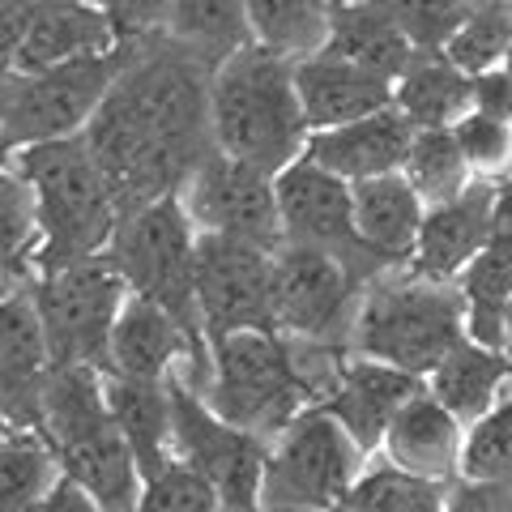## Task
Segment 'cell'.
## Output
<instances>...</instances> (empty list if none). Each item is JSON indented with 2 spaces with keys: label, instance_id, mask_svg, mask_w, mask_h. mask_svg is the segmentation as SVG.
I'll return each instance as SVG.
<instances>
[{
  "label": "cell",
  "instance_id": "1",
  "mask_svg": "<svg viewBox=\"0 0 512 512\" xmlns=\"http://www.w3.org/2000/svg\"><path fill=\"white\" fill-rule=\"evenodd\" d=\"M86 150L124 210L180 192L210 141V69L163 35L124 43L99 111L82 128Z\"/></svg>",
  "mask_w": 512,
  "mask_h": 512
},
{
  "label": "cell",
  "instance_id": "2",
  "mask_svg": "<svg viewBox=\"0 0 512 512\" xmlns=\"http://www.w3.org/2000/svg\"><path fill=\"white\" fill-rule=\"evenodd\" d=\"M210 141L214 150L278 175L308 146L295 94V60L261 43L239 47L210 69Z\"/></svg>",
  "mask_w": 512,
  "mask_h": 512
},
{
  "label": "cell",
  "instance_id": "3",
  "mask_svg": "<svg viewBox=\"0 0 512 512\" xmlns=\"http://www.w3.org/2000/svg\"><path fill=\"white\" fill-rule=\"evenodd\" d=\"M35 431L52 444L60 474L73 478L99 504V512L137 508L141 470L116 423H111L103 372H94V367H52Z\"/></svg>",
  "mask_w": 512,
  "mask_h": 512
},
{
  "label": "cell",
  "instance_id": "4",
  "mask_svg": "<svg viewBox=\"0 0 512 512\" xmlns=\"http://www.w3.org/2000/svg\"><path fill=\"white\" fill-rule=\"evenodd\" d=\"M26 175L39 214V269L99 256L120 222V201L82 133L5 154Z\"/></svg>",
  "mask_w": 512,
  "mask_h": 512
},
{
  "label": "cell",
  "instance_id": "5",
  "mask_svg": "<svg viewBox=\"0 0 512 512\" xmlns=\"http://www.w3.org/2000/svg\"><path fill=\"white\" fill-rule=\"evenodd\" d=\"M461 338H466V303L457 282H431L402 265L363 286L350 355L380 359L423 380Z\"/></svg>",
  "mask_w": 512,
  "mask_h": 512
},
{
  "label": "cell",
  "instance_id": "6",
  "mask_svg": "<svg viewBox=\"0 0 512 512\" xmlns=\"http://www.w3.org/2000/svg\"><path fill=\"white\" fill-rule=\"evenodd\" d=\"M197 393L218 419L252 431L265 444L303 406H312L295 346L278 329H239L210 338V367Z\"/></svg>",
  "mask_w": 512,
  "mask_h": 512
},
{
  "label": "cell",
  "instance_id": "7",
  "mask_svg": "<svg viewBox=\"0 0 512 512\" xmlns=\"http://www.w3.org/2000/svg\"><path fill=\"white\" fill-rule=\"evenodd\" d=\"M192 248H197V227L188 222L180 197L171 192V197L124 210L103 256L120 274L128 295L158 303L163 312L180 320L192 338L205 342L197 291H192Z\"/></svg>",
  "mask_w": 512,
  "mask_h": 512
},
{
  "label": "cell",
  "instance_id": "8",
  "mask_svg": "<svg viewBox=\"0 0 512 512\" xmlns=\"http://www.w3.org/2000/svg\"><path fill=\"white\" fill-rule=\"evenodd\" d=\"M372 457L325 406H303L265 448L256 504L265 512H333Z\"/></svg>",
  "mask_w": 512,
  "mask_h": 512
},
{
  "label": "cell",
  "instance_id": "9",
  "mask_svg": "<svg viewBox=\"0 0 512 512\" xmlns=\"http://www.w3.org/2000/svg\"><path fill=\"white\" fill-rule=\"evenodd\" d=\"M124 282L107 265V256H82L69 265L39 269L30 278V299H35L39 325L56 367H107L111 325L124 303Z\"/></svg>",
  "mask_w": 512,
  "mask_h": 512
},
{
  "label": "cell",
  "instance_id": "10",
  "mask_svg": "<svg viewBox=\"0 0 512 512\" xmlns=\"http://www.w3.org/2000/svg\"><path fill=\"white\" fill-rule=\"evenodd\" d=\"M120 60H124V43L103 56L64 60L35 73H13L5 124H0V158L22 146L82 133L90 116L99 111L103 94L116 82Z\"/></svg>",
  "mask_w": 512,
  "mask_h": 512
},
{
  "label": "cell",
  "instance_id": "11",
  "mask_svg": "<svg viewBox=\"0 0 512 512\" xmlns=\"http://www.w3.org/2000/svg\"><path fill=\"white\" fill-rule=\"evenodd\" d=\"M363 299V282L329 252L278 244L274 248V286H269V308L274 329L286 338L325 342L350 350V329Z\"/></svg>",
  "mask_w": 512,
  "mask_h": 512
},
{
  "label": "cell",
  "instance_id": "12",
  "mask_svg": "<svg viewBox=\"0 0 512 512\" xmlns=\"http://www.w3.org/2000/svg\"><path fill=\"white\" fill-rule=\"evenodd\" d=\"M274 201H278L282 244H299V248L338 256L363 286L393 269V265H384L376 252H367L359 244L355 214H350V184L342 175L312 163L308 154H299L295 163H286L274 175Z\"/></svg>",
  "mask_w": 512,
  "mask_h": 512
},
{
  "label": "cell",
  "instance_id": "13",
  "mask_svg": "<svg viewBox=\"0 0 512 512\" xmlns=\"http://www.w3.org/2000/svg\"><path fill=\"white\" fill-rule=\"evenodd\" d=\"M167 402H171V457L192 474H201L214 487L218 504L256 500L269 444L244 427L218 419L205 406V397L175 372L167 376Z\"/></svg>",
  "mask_w": 512,
  "mask_h": 512
},
{
  "label": "cell",
  "instance_id": "14",
  "mask_svg": "<svg viewBox=\"0 0 512 512\" xmlns=\"http://www.w3.org/2000/svg\"><path fill=\"white\" fill-rule=\"evenodd\" d=\"M269 286H274V248L197 231L192 291H197L205 342L239 329H274Z\"/></svg>",
  "mask_w": 512,
  "mask_h": 512
},
{
  "label": "cell",
  "instance_id": "15",
  "mask_svg": "<svg viewBox=\"0 0 512 512\" xmlns=\"http://www.w3.org/2000/svg\"><path fill=\"white\" fill-rule=\"evenodd\" d=\"M175 197H180L184 214L197 231L248 239V244H261V248L282 244L274 175L252 163H239V158L222 154L214 146L197 158V167L184 175Z\"/></svg>",
  "mask_w": 512,
  "mask_h": 512
},
{
  "label": "cell",
  "instance_id": "16",
  "mask_svg": "<svg viewBox=\"0 0 512 512\" xmlns=\"http://www.w3.org/2000/svg\"><path fill=\"white\" fill-rule=\"evenodd\" d=\"M205 367H210V346L197 342L192 333L163 312L150 299L124 295L120 316L111 325V346H107V367L116 376H137V380H167L171 372L192 389H201Z\"/></svg>",
  "mask_w": 512,
  "mask_h": 512
},
{
  "label": "cell",
  "instance_id": "17",
  "mask_svg": "<svg viewBox=\"0 0 512 512\" xmlns=\"http://www.w3.org/2000/svg\"><path fill=\"white\" fill-rule=\"evenodd\" d=\"M52 367L30 282L0 291V414L9 427H39Z\"/></svg>",
  "mask_w": 512,
  "mask_h": 512
},
{
  "label": "cell",
  "instance_id": "18",
  "mask_svg": "<svg viewBox=\"0 0 512 512\" xmlns=\"http://www.w3.org/2000/svg\"><path fill=\"white\" fill-rule=\"evenodd\" d=\"M491 214H495V180L474 175L457 197L423 210L406 269L431 282H457L461 269L474 261V252L487 244Z\"/></svg>",
  "mask_w": 512,
  "mask_h": 512
},
{
  "label": "cell",
  "instance_id": "19",
  "mask_svg": "<svg viewBox=\"0 0 512 512\" xmlns=\"http://www.w3.org/2000/svg\"><path fill=\"white\" fill-rule=\"evenodd\" d=\"M120 35L99 0H30L26 35L13 56V73L52 69L64 60L116 52Z\"/></svg>",
  "mask_w": 512,
  "mask_h": 512
},
{
  "label": "cell",
  "instance_id": "20",
  "mask_svg": "<svg viewBox=\"0 0 512 512\" xmlns=\"http://www.w3.org/2000/svg\"><path fill=\"white\" fill-rule=\"evenodd\" d=\"M419 389H423L419 376L397 372V367L367 359V355H346L333 389L325 393V402H316V406H325L333 419L342 423L346 436L363 448V457H376L389 419L402 410L406 397Z\"/></svg>",
  "mask_w": 512,
  "mask_h": 512
},
{
  "label": "cell",
  "instance_id": "21",
  "mask_svg": "<svg viewBox=\"0 0 512 512\" xmlns=\"http://www.w3.org/2000/svg\"><path fill=\"white\" fill-rule=\"evenodd\" d=\"M295 94L303 120H308V133H320V128H338L389 107L393 82L320 47V52L295 60Z\"/></svg>",
  "mask_w": 512,
  "mask_h": 512
},
{
  "label": "cell",
  "instance_id": "22",
  "mask_svg": "<svg viewBox=\"0 0 512 512\" xmlns=\"http://www.w3.org/2000/svg\"><path fill=\"white\" fill-rule=\"evenodd\" d=\"M461 440H466V427L427 389H419L389 419L376 453L406 474L431 478V483H453L461 474Z\"/></svg>",
  "mask_w": 512,
  "mask_h": 512
},
{
  "label": "cell",
  "instance_id": "23",
  "mask_svg": "<svg viewBox=\"0 0 512 512\" xmlns=\"http://www.w3.org/2000/svg\"><path fill=\"white\" fill-rule=\"evenodd\" d=\"M410 137H414V124L389 103V107L372 111V116H359L350 124L308 133L303 154H308L312 163H320L325 171L342 175L346 184H355V180H372V175L402 171Z\"/></svg>",
  "mask_w": 512,
  "mask_h": 512
},
{
  "label": "cell",
  "instance_id": "24",
  "mask_svg": "<svg viewBox=\"0 0 512 512\" xmlns=\"http://www.w3.org/2000/svg\"><path fill=\"white\" fill-rule=\"evenodd\" d=\"M427 205L419 192L406 184L402 171L372 175V180L350 184V214H355V235L367 252H376L384 265H406L414 252V235H419Z\"/></svg>",
  "mask_w": 512,
  "mask_h": 512
},
{
  "label": "cell",
  "instance_id": "25",
  "mask_svg": "<svg viewBox=\"0 0 512 512\" xmlns=\"http://www.w3.org/2000/svg\"><path fill=\"white\" fill-rule=\"evenodd\" d=\"M423 389L436 397L461 427H470L512 389V359L495 346H478L470 338H461L423 376Z\"/></svg>",
  "mask_w": 512,
  "mask_h": 512
},
{
  "label": "cell",
  "instance_id": "26",
  "mask_svg": "<svg viewBox=\"0 0 512 512\" xmlns=\"http://www.w3.org/2000/svg\"><path fill=\"white\" fill-rule=\"evenodd\" d=\"M103 397L111 410V423L124 436L133 453L141 483L154 478L163 466H171V402H167V380H137L103 372Z\"/></svg>",
  "mask_w": 512,
  "mask_h": 512
},
{
  "label": "cell",
  "instance_id": "27",
  "mask_svg": "<svg viewBox=\"0 0 512 512\" xmlns=\"http://www.w3.org/2000/svg\"><path fill=\"white\" fill-rule=\"evenodd\" d=\"M325 52L393 82L406 69V60L414 56V47L406 43L389 0H350V5H333L329 13Z\"/></svg>",
  "mask_w": 512,
  "mask_h": 512
},
{
  "label": "cell",
  "instance_id": "28",
  "mask_svg": "<svg viewBox=\"0 0 512 512\" xmlns=\"http://www.w3.org/2000/svg\"><path fill=\"white\" fill-rule=\"evenodd\" d=\"M474 77L461 73L444 52H414L393 77V107L414 128H453L470 111Z\"/></svg>",
  "mask_w": 512,
  "mask_h": 512
},
{
  "label": "cell",
  "instance_id": "29",
  "mask_svg": "<svg viewBox=\"0 0 512 512\" xmlns=\"http://www.w3.org/2000/svg\"><path fill=\"white\" fill-rule=\"evenodd\" d=\"M158 35L201 60L205 69H218L227 56L252 43L244 0H171Z\"/></svg>",
  "mask_w": 512,
  "mask_h": 512
},
{
  "label": "cell",
  "instance_id": "30",
  "mask_svg": "<svg viewBox=\"0 0 512 512\" xmlns=\"http://www.w3.org/2000/svg\"><path fill=\"white\" fill-rule=\"evenodd\" d=\"M39 274V214L26 175L0 158V291L26 286Z\"/></svg>",
  "mask_w": 512,
  "mask_h": 512
},
{
  "label": "cell",
  "instance_id": "31",
  "mask_svg": "<svg viewBox=\"0 0 512 512\" xmlns=\"http://www.w3.org/2000/svg\"><path fill=\"white\" fill-rule=\"evenodd\" d=\"M329 13H333L329 0H244L252 43L291 60L325 47Z\"/></svg>",
  "mask_w": 512,
  "mask_h": 512
},
{
  "label": "cell",
  "instance_id": "32",
  "mask_svg": "<svg viewBox=\"0 0 512 512\" xmlns=\"http://www.w3.org/2000/svg\"><path fill=\"white\" fill-rule=\"evenodd\" d=\"M60 478V461L35 427L0 431V512H18L30 500L52 491Z\"/></svg>",
  "mask_w": 512,
  "mask_h": 512
},
{
  "label": "cell",
  "instance_id": "33",
  "mask_svg": "<svg viewBox=\"0 0 512 512\" xmlns=\"http://www.w3.org/2000/svg\"><path fill=\"white\" fill-rule=\"evenodd\" d=\"M406 184L419 192L423 205H440L448 197H457L474 175L461 158V146L453 137V128H414L410 150L402 158Z\"/></svg>",
  "mask_w": 512,
  "mask_h": 512
},
{
  "label": "cell",
  "instance_id": "34",
  "mask_svg": "<svg viewBox=\"0 0 512 512\" xmlns=\"http://www.w3.org/2000/svg\"><path fill=\"white\" fill-rule=\"evenodd\" d=\"M444 491L448 483H431L380 461V466H363L338 512H444Z\"/></svg>",
  "mask_w": 512,
  "mask_h": 512
},
{
  "label": "cell",
  "instance_id": "35",
  "mask_svg": "<svg viewBox=\"0 0 512 512\" xmlns=\"http://www.w3.org/2000/svg\"><path fill=\"white\" fill-rule=\"evenodd\" d=\"M512 43V5L508 0H474L466 22L444 43V60H453L461 73H487L504 60Z\"/></svg>",
  "mask_w": 512,
  "mask_h": 512
},
{
  "label": "cell",
  "instance_id": "36",
  "mask_svg": "<svg viewBox=\"0 0 512 512\" xmlns=\"http://www.w3.org/2000/svg\"><path fill=\"white\" fill-rule=\"evenodd\" d=\"M470 483H512V393H504L483 419H474L461 440V474Z\"/></svg>",
  "mask_w": 512,
  "mask_h": 512
},
{
  "label": "cell",
  "instance_id": "37",
  "mask_svg": "<svg viewBox=\"0 0 512 512\" xmlns=\"http://www.w3.org/2000/svg\"><path fill=\"white\" fill-rule=\"evenodd\" d=\"M453 137H457L470 175L512 180V124L491 120L483 111H466V116L453 124Z\"/></svg>",
  "mask_w": 512,
  "mask_h": 512
},
{
  "label": "cell",
  "instance_id": "38",
  "mask_svg": "<svg viewBox=\"0 0 512 512\" xmlns=\"http://www.w3.org/2000/svg\"><path fill=\"white\" fill-rule=\"evenodd\" d=\"M389 5L414 52H444L453 30L474 9V0H389Z\"/></svg>",
  "mask_w": 512,
  "mask_h": 512
},
{
  "label": "cell",
  "instance_id": "39",
  "mask_svg": "<svg viewBox=\"0 0 512 512\" xmlns=\"http://www.w3.org/2000/svg\"><path fill=\"white\" fill-rule=\"evenodd\" d=\"M133 512H218V495L201 474H192L180 461L163 466L141 483Z\"/></svg>",
  "mask_w": 512,
  "mask_h": 512
},
{
  "label": "cell",
  "instance_id": "40",
  "mask_svg": "<svg viewBox=\"0 0 512 512\" xmlns=\"http://www.w3.org/2000/svg\"><path fill=\"white\" fill-rule=\"evenodd\" d=\"M99 5L107 9V18L116 22L120 43H133V39L158 35L171 0H99Z\"/></svg>",
  "mask_w": 512,
  "mask_h": 512
},
{
  "label": "cell",
  "instance_id": "41",
  "mask_svg": "<svg viewBox=\"0 0 512 512\" xmlns=\"http://www.w3.org/2000/svg\"><path fill=\"white\" fill-rule=\"evenodd\" d=\"M470 111H483L491 120H504L512 124V82L500 69H487V73H474V86H470Z\"/></svg>",
  "mask_w": 512,
  "mask_h": 512
},
{
  "label": "cell",
  "instance_id": "42",
  "mask_svg": "<svg viewBox=\"0 0 512 512\" xmlns=\"http://www.w3.org/2000/svg\"><path fill=\"white\" fill-rule=\"evenodd\" d=\"M18 512H99V504L90 500V495L73 483V478H56L52 483V491L47 495H39V500H30L26 508H18Z\"/></svg>",
  "mask_w": 512,
  "mask_h": 512
},
{
  "label": "cell",
  "instance_id": "43",
  "mask_svg": "<svg viewBox=\"0 0 512 512\" xmlns=\"http://www.w3.org/2000/svg\"><path fill=\"white\" fill-rule=\"evenodd\" d=\"M26 18H30V0H5L0 5V69L13 73V56L26 35Z\"/></svg>",
  "mask_w": 512,
  "mask_h": 512
},
{
  "label": "cell",
  "instance_id": "44",
  "mask_svg": "<svg viewBox=\"0 0 512 512\" xmlns=\"http://www.w3.org/2000/svg\"><path fill=\"white\" fill-rule=\"evenodd\" d=\"M444 512H500L495 504V487L470 483V478H453L444 491Z\"/></svg>",
  "mask_w": 512,
  "mask_h": 512
},
{
  "label": "cell",
  "instance_id": "45",
  "mask_svg": "<svg viewBox=\"0 0 512 512\" xmlns=\"http://www.w3.org/2000/svg\"><path fill=\"white\" fill-rule=\"evenodd\" d=\"M9 82H13V73L0 69V124H5V107H9Z\"/></svg>",
  "mask_w": 512,
  "mask_h": 512
},
{
  "label": "cell",
  "instance_id": "46",
  "mask_svg": "<svg viewBox=\"0 0 512 512\" xmlns=\"http://www.w3.org/2000/svg\"><path fill=\"white\" fill-rule=\"evenodd\" d=\"M504 355L512 359V299H508V312H504Z\"/></svg>",
  "mask_w": 512,
  "mask_h": 512
},
{
  "label": "cell",
  "instance_id": "47",
  "mask_svg": "<svg viewBox=\"0 0 512 512\" xmlns=\"http://www.w3.org/2000/svg\"><path fill=\"white\" fill-rule=\"evenodd\" d=\"M218 512H265L256 500H248V504H218Z\"/></svg>",
  "mask_w": 512,
  "mask_h": 512
},
{
  "label": "cell",
  "instance_id": "48",
  "mask_svg": "<svg viewBox=\"0 0 512 512\" xmlns=\"http://www.w3.org/2000/svg\"><path fill=\"white\" fill-rule=\"evenodd\" d=\"M495 69H500V73L508 77V82H512V43H508V52H504V60H500V64H495Z\"/></svg>",
  "mask_w": 512,
  "mask_h": 512
},
{
  "label": "cell",
  "instance_id": "49",
  "mask_svg": "<svg viewBox=\"0 0 512 512\" xmlns=\"http://www.w3.org/2000/svg\"><path fill=\"white\" fill-rule=\"evenodd\" d=\"M329 5H350V0H329Z\"/></svg>",
  "mask_w": 512,
  "mask_h": 512
},
{
  "label": "cell",
  "instance_id": "50",
  "mask_svg": "<svg viewBox=\"0 0 512 512\" xmlns=\"http://www.w3.org/2000/svg\"><path fill=\"white\" fill-rule=\"evenodd\" d=\"M5 427H9V423H5V414H0V431H5Z\"/></svg>",
  "mask_w": 512,
  "mask_h": 512
},
{
  "label": "cell",
  "instance_id": "51",
  "mask_svg": "<svg viewBox=\"0 0 512 512\" xmlns=\"http://www.w3.org/2000/svg\"><path fill=\"white\" fill-rule=\"evenodd\" d=\"M0 5H5V0H0Z\"/></svg>",
  "mask_w": 512,
  "mask_h": 512
},
{
  "label": "cell",
  "instance_id": "52",
  "mask_svg": "<svg viewBox=\"0 0 512 512\" xmlns=\"http://www.w3.org/2000/svg\"><path fill=\"white\" fill-rule=\"evenodd\" d=\"M333 512H338V508H333Z\"/></svg>",
  "mask_w": 512,
  "mask_h": 512
},
{
  "label": "cell",
  "instance_id": "53",
  "mask_svg": "<svg viewBox=\"0 0 512 512\" xmlns=\"http://www.w3.org/2000/svg\"><path fill=\"white\" fill-rule=\"evenodd\" d=\"M508 5H512V0H508Z\"/></svg>",
  "mask_w": 512,
  "mask_h": 512
}]
</instances>
